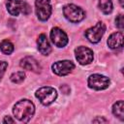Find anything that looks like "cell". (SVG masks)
I'll list each match as a JSON object with an SVG mask.
<instances>
[{
    "label": "cell",
    "instance_id": "obj_4",
    "mask_svg": "<svg viewBox=\"0 0 124 124\" xmlns=\"http://www.w3.org/2000/svg\"><path fill=\"white\" fill-rule=\"evenodd\" d=\"M105 31H106V25L102 21H99L93 27L88 28L85 31L84 35H85L86 39L90 43L97 44V43H99L101 41L103 35L105 34Z\"/></svg>",
    "mask_w": 124,
    "mask_h": 124
},
{
    "label": "cell",
    "instance_id": "obj_9",
    "mask_svg": "<svg viewBox=\"0 0 124 124\" xmlns=\"http://www.w3.org/2000/svg\"><path fill=\"white\" fill-rule=\"evenodd\" d=\"M75 68V65L70 60H61L52 64L51 69L57 76H66L70 74Z\"/></svg>",
    "mask_w": 124,
    "mask_h": 124
},
{
    "label": "cell",
    "instance_id": "obj_12",
    "mask_svg": "<svg viewBox=\"0 0 124 124\" xmlns=\"http://www.w3.org/2000/svg\"><path fill=\"white\" fill-rule=\"evenodd\" d=\"M108 46L111 49H118L123 46V34L122 32L112 33L108 39Z\"/></svg>",
    "mask_w": 124,
    "mask_h": 124
},
{
    "label": "cell",
    "instance_id": "obj_8",
    "mask_svg": "<svg viewBox=\"0 0 124 124\" xmlns=\"http://www.w3.org/2000/svg\"><path fill=\"white\" fill-rule=\"evenodd\" d=\"M75 54L80 65H88L93 61V51L86 46H78L75 49Z\"/></svg>",
    "mask_w": 124,
    "mask_h": 124
},
{
    "label": "cell",
    "instance_id": "obj_10",
    "mask_svg": "<svg viewBox=\"0 0 124 124\" xmlns=\"http://www.w3.org/2000/svg\"><path fill=\"white\" fill-rule=\"evenodd\" d=\"M50 39L51 42L57 47H64L68 44V36L67 34L60 28L54 27L50 31Z\"/></svg>",
    "mask_w": 124,
    "mask_h": 124
},
{
    "label": "cell",
    "instance_id": "obj_11",
    "mask_svg": "<svg viewBox=\"0 0 124 124\" xmlns=\"http://www.w3.org/2000/svg\"><path fill=\"white\" fill-rule=\"evenodd\" d=\"M19 65L21 68L28 70V71H32L35 73L41 72V65L39 64V62L35 58L30 57V56H26L23 59H21Z\"/></svg>",
    "mask_w": 124,
    "mask_h": 124
},
{
    "label": "cell",
    "instance_id": "obj_17",
    "mask_svg": "<svg viewBox=\"0 0 124 124\" xmlns=\"http://www.w3.org/2000/svg\"><path fill=\"white\" fill-rule=\"evenodd\" d=\"M24 78H25V74L22 71L16 72L11 76V80L14 83H20L24 80Z\"/></svg>",
    "mask_w": 124,
    "mask_h": 124
},
{
    "label": "cell",
    "instance_id": "obj_21",
    "mask_svg": "<svg viewBox=\"0 0 124 124\" xmlns=\"http://www.w3.org/2000/svg\"><path fill=\"white\" fill-rule=\"evenodd\" d=\"M3 123H15V120L11 116H6L3 120Z\"/></svg>",
    "mask_w": 124,
    "mask_h": 124
},
{
    "label": "cell",
    "instance_id": "obj_3",
    "mask_svg": "<svg viewBox=\"0 0 124 124\" xmlns=\"http://www.w3.org/2000/svg\"><path fill=\"white\" fill-rule=\"evenodd\" d=\"M35 96L41 102V104H43L44 106H48L56 100L57 92L54 88L50 86H44L36 91Z\"/></svg>",
    "mask_w": 124,
    "mask_h": 124
},
{
    "label": "cell",
    "instance_id": "obj_19",
    "mask_svg": "<svg viewBox=\"0 0 124 124\" xmlns=\"http://www.w3.org/2000/svg\"><path fill=\"white\" fill-rule=\"evenodd\" d=\"M7 68H8V63L6 61H0V80L2 79Z\"/></svg>",
    "mask_w": 124,
    "mask_h": 124
},
{
    "label": "cell",
    "instance_id": "obj_13",
    "mask_svg": "<svg viewBox=\"0 0 124 124\" xmlns=\"http://www.w3.org/2000/svg\"><path fill=\"white\" fill-rule=\"evenodd\" d=\"M38 49L43 55H48L51 52V46L45 34H41L37 40Z\"/></svg>",
    "mask_w": 124,
    "mask_h": 124
},
{
    "label": "cell",
    "instance_id": "obj_16",
    "mask_svg": "<svg viewBox=\"0 0 124 124\" xmlns=\"http://www.w3.org/2000/svg\"><path fill=\"white\" fill-rule=\"evenodd\" d=\"M0 48L3 53L5 54H11L14 51V45L9 40H3L0 44Z\"/></svg>",
    "mask_w": 124,
    "mask_h": 124
},
{
    "label": "cell",
    "instance_id": "obj_22",
    "mask_svg": "<svg viewBox=\"0 0 124 124\" xmlns=\"http://www.w3.org/2000/svg\"><path fill=\"white\" fill-rule=\"evenodd\" d=\"M119 3H120V6H121V7H124V3H123V0H119Z\"/></svg>",
    "mask_w": 124,
    "mask_h": 124
},
{
    "label": "cell",
    "instance_id": "obj_6",
    "mask_svg": "<svg viewBox=\"0 0 124 124\" xmlns=\"http://www.w3.org/2000/svg\"><path fill=\"white\" fill-rule=\"evenodd\" d=\"M35 8H36L37 17L40 20L46 21L49 18L50 15H51L50 0H36Z\"/></svg>",
    "mask_w": 124,
    "mask_h": 124
},
{
    "label": "cell",
    "instance_id": "obj_1",
    "mask_svg": "<svg viewBox=\"0 0 124 124\" xmlns=\"http://www.w3.org/2000/svg\"><path fill=\"white\" fill-rule=\"evenodd\" d=\"M14 115L16 119H18L21 122H28L34 112H35V106L34 104L27 99H23L18 101L15 106L13 109Z\"/></svg>",
    "mask_w": 124,
    "mask_h": 124
},
{
    "label": "cell",
    "instance_id": "obj_14",
    "mask_svg": "<svg viewBox=\"0 0 124 124\" xmlns=\"http://www.w3.org/2000/svg\"><path fill=\"white\" fill-rule=\"evenodd\" d=\"M112 113L120 120H124V104L123 101H117L112 106Z\"/></svg>",
    "mask_w": 124,
    "mask_h": 124
},
{
    "label": "cell",
    "instance_id": "obj_20",
    "mask_svg": "<svg viewBox=\"0 0 124 124\" xmlns=\"http://www.w3.org/2000/svg\"><path fill=\"white\" fill-rule=\"evenodd\" d=\"M93 122H94V123H99V122L107 123V122H108V120H107V119H105V118H103V117H97V118L93 119Z\"/></svg>",
    "mask_w": 124,
    "mask_h": 124
},
{
    "label": "cell",
    "instance_id": "obj_7",
    "mask_svg": "<svg viewBox=\"0 0 124 124\" xmlns=\"http://www.w3.org/2000/svg\"><path fill=\"white\" fill-rule=\"evenodd\" d=\"M110 80L108 78L103 75L94 74L88 78V86L95 90H103L108 87Z\"/></svg>",
    "mask_w": 124,
    "mask_h": 124
},
{
    "label": "cell",
    "instance_id": "obj_18",
    "mask_svg": "<svg viewBox=\"0 0 124 124\" xmlns=\"http://www.w3.org/2000/svg\"><path fill=\"white\" fill-rule=\"evenodd\" d=\"M115 25L119 28L122 29L124 27V18H123V15H118L115 18Z\"/></svg>",
    "mask_w": 124,
    "mask_h": 124
},
{
    "label": "cell",
    "instance_id": "obj_2",
    "mask_svg": "<svg viewBox=\"0 0 124 124\" xmlns=\"http://www.w3.org/2000/svg\"><path fill=\"white\" fill-rule=\"evenodd\" d=\"M63 15L69 21L74 22V23L79 22L85 17L84 11L80 7L74 5V4H68V5L64 6Z\"/></svg>",
    "mask_w": 124,
    "mask_h": 124
},
{
    "label": "cell",
    "instance_id": "obj_15",
    "mask_svg": "<svg viewBox=\"0 0 124 124\" xmlns=\"http://www.w3.org/2000/svg\"><path fill=\"white\" fill-rule=\"evenodd\" d=\"M99 8L104 14L108 15L112 12V1L111 0H99Z\"/></svg>",
    "mask_w": 124,
    "mask_h": 124
},
{
    "label": "cell",
    "instance_id": "obj_5",
    "mask_svg": "<svg viewBox=\"0 0 124 124\" xmlns=\"http://www.w3.org/2000/svg\"><path fill=\"white\" fill-rule=\"evenodd\" d=\"M6 7L10 15L14 16H17L20 13L27 15L30 12L29 5L22 0H8L6 3Z\"/></svg>",
    "mask_w": 124,
    "mask_h": 124
}]
</instances>
